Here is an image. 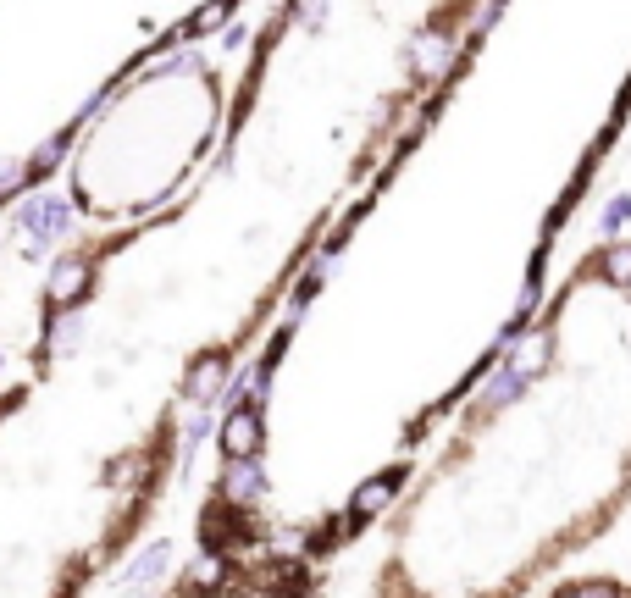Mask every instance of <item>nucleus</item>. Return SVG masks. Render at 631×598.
<instances>
[{
  "mask_svg": "<svg viewBox=\"0 0 631 598\" xmlns=\"http://www.w3.org/2000/svg\"><path fill=\"white\" fill-rule=\"evenodd\" d=\"M631 510V239L582 250L377 521L371 598H537Z\"/></svg>",
  "mask_w": 631,
  "mask_h": 598,
  "instance_id": "f03ea898",
  "label": "nucleus"
},
{
  "mask_svg": "<svg viewBox=\"0 0 631 598\" xmlns=\"http://www.w3.org/2000/svg\"><path fill=\"white\" fill-rule=\"evenodd\" d=\"M482 6L272 0L200 183L89 233L0 383V598H84L128 560Z\"/></svg>",
  "mask_w": 631,
  "mask_h": 598,
  "instance_id": "f257e3e1",
  "label": "nucleus"
},
{
  "mask_svg": "<svg viewBox=\"0 0 631 598\" xmlns=\"http://www.w3.org/2000/svg\"><path fill=\"white\" fill-rule=\"evenodd\" d=\"M222 28L133 72L67 139L45 183H56L61 211L84 233L139 228L183 200L211 167L244 78V67H233L222 45Z\"/></svg>",
  "mask_w": 631,
  "mask_h": 598,
  "instance_id": "20e7f679",
  "label": "nucleus"
},
{
  "mask_svg": "<svg viewBox=\"0 0 631 598\" xmlns=\"http://www.w3.org/2000/svg\"><path fill=\"white\" fill-rule=\"evenodd\" d=\"M537 598H631V582L626 576H565Z\"/></svg>",
  "mask_w": 631,
  "mask_h": 598,
  "instance_id": "39448f33",
  "label": "nucleus"
},
{
  "mask_svg": "<svg viewBox=\"0 0 631 598\" xmlns=\"http://www.w3.org/2000/svg\"><path fill=\"white\" fill-rule=\"evenodd\" d=\"M255 0H0V205L39 189L89 111Z\"/></svg>",
  "mask_w": 631,
  "mask_h": 598,
  "instance_id": "7ed1b4c3",
  "label": "nucleus"
}]
</instances>
